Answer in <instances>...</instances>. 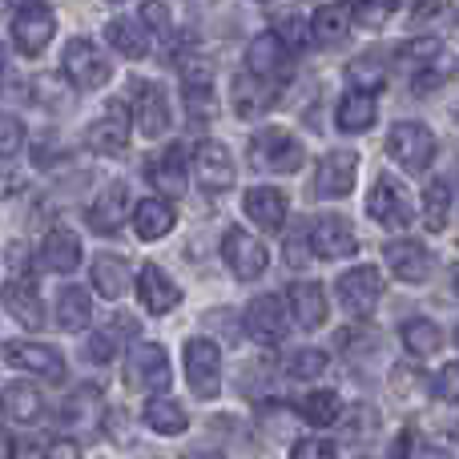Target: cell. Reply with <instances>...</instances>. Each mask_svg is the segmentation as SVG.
I'll return each mask as SVG.
<instances>
[{
    "mask_svg": "<svg viewBox=\"0 0 459 459\" xmlns=\"http://www.w3.org/2000/svg\"><path fill=\"white\" fill-rule=\"evenodd\" d=\"M174 222H178V214L166 198H145L134 206V230H137V238H145V242L166 238L169 230H174Z\"/></svg>",
    "mask_w": 459,
    "mask_h": 459,
    "instance_id": "83f0119b",
    "label": "cell"
},
{
    "mask_svg": "<svg viewBox=\"0 0 459 459\" xmlns=\"http://www.w3.org/2000/svg\"><path fill=\"white\" fill-rule=\"evenodd\" d=\"M351 81H359V85H371V89H379L383 85V65L379 61H355L351 65Z\"/></svg>",
    "mask_w": 459,
    "mask_h": 459,
    "instance_id": "7dc6e473",
    "label": "cell"
},
{
    "mask_svg": "<svg viewBox=\"0 0 459 459\" xmlns=\"http://www.w3.org/2000/svg\"><path fill=\"white\" fill-rule=\"evenodd\" d=\"M190 459H222L218 452H198V455H190Z\"/></svg>",
    "mask_w": 459,
    "mask_h": 459,
    "instance_id": "db71d44e",
    "label": "cell"
},
{
    "mask_svg": "<svg viewBox=\"0 0 459 459\" xmlns=\"http://www.w3.org/2000/svg\"><path fill=\"white\" fill-rule=\"evenodd\" d=\"M326 363H331V355L326 351H299V355H290V363H286V375L290 379H318V375L326 371Z\"/></svg>",
    "mask_w": 459,
    "mask_h": 459,
    "instance_id": "b9f144b4",
    "label": "cell"
},
{
    "mask_svg": "<svg viewBox=\"0 0 459 459\" xmlns=\"http://www.w3.org/2000/svg\"><path fill=\"white\" fill-rule=\"evenodd\" d=\"M355 174H359V153H351V150L326 153L315 169V194L326 202L347 198V194L355 190Z\"/></svg>",
    "mask_w": 459,
    "mask_h": 459,
    "instance_id": "7c38bea8",
    "label": "cell"
},
{
    "mask_svg": "<svg viewBox=\"0 0 459 459\" xmlns=\"http://www.w3.org/2000/svg\"><path fill=\"white\" fill-rule=\"evenodd\" d=\"M431 395L444 399V403H459V363H447L444 371L431 383Z\"/></svg>",
    "mask_w": 459,
    "mask_h": 459,
    "instance_id": "ee69618b",
    "label": "cell"
},
{
    "mask_svg": "<svg viewBox=\"0 0 459 459\" xmlns=\"http://www.w3.org/2000/svg\"><path fill=\"white\" fill-rule=\"evenodd\" d=\"M246 73L266 81V85H274V89L290 81L294 53L282 40V32H258V37L250 40V48H246Z\"/></svg>",
    "mask_w": 459,
    "mask_h": 459,
    "instance_id": "3957f363",
    "label": "cell"
},
{
    "mask_svg": "<svg viewBox=\"0 0 459 459\" xmlns=\"http://www.w3.org/2000/svg\"><path fill=\"white\" fill-rule=\"evenodd\" d=\"M0 355H4V363L21 367V371H29V375H45L48 383L65 379V359L56 355L48 342H4Z\"/></svg>",
    "mask_w": 459,
    "mask_h": 459,
    "instance_id": "2e32d148",
    "label": "cell"
},
{
    "mask_svg": "<svg viewBox=\"0 0 459 459\" xmlns=\"http://www.w3.org/2000/svg\"><path fill=\"white\" fill-rule=\"evenodd\" d=\"M391 459H420V436H415V431H403V436L391 444Z\"/></svg>",
    "mask_w": 459,
    "mask_h": 459,
    "instance_id": "681fc988",
    "label": "cell"
},
{
    "mask_svg": "<svg viewBox=\"0 0 459 459\" xmlns=\"http://www.w3.org/2000/svg\"><path fill=\"white\" fill-rule=\"evenodd\" d=\"M129 134H134V113H129L126 101H109V109L101 113V117L89 126V150L97 153H121L129 145Z\"/></svg>",
    "mask_w": 459,
    "mask_h": 459,
    "instance_id": "8fae6325",
    "label": "cell"
},
{
    "mask_svg": "<svg viewBox=\"0 0 459 459\" xmlns=\"http://www.w3.org/2000/svg\"><path fill=\"white\" fill-rule=\"evenodd\" d=\"M13 190H16V174L4 166V161H0V198H8Z\"/></svg>",
    "mask_w": 459,
    "mask_h": 459,
    "instance_id": "816d5d0a",
    "label": "cell"
},
{
    "mask_svg": "<svg viewBox=\"0 0 459 459\" xmlns=\"http://www.w3.org/2000/svg\"><path fill=\"white\" fill-rule=\"evenodd\" d=\"M142 21H145V29H150V32H166V29H169V13H166V4L150 0V4L142 8Z\"/></svg>",
    "mask_w": 459,
    "mask_h": 459,
    "instance_id": "c3c4849f",
    "label": "cell"
},
{
    "mask_svg": "<svg viewBox=\"0 0 459 459\" xmlns=\"http://www.w3.org/2000/svg\"><path fill=\"white\" fill-rule=\"evenodd\" d=\"M375 117H379V101H375V93H367V89L347 93L339 101V109H334V126H339L342 134H363V129L375 126Z\"/></svg>",
    "mask_w": 459,
    "mask_h": 459,
    "instance_id": "d4e9b609",
    "label": "cell"
},
{
    "mask_svg": "<svg viewBox=\"0 0 459 459\" xmlns=\"http://www.w3.org/2000/svg\"><path fill=\"white\" fill-rule=\"evenodd\" d=\"M455 294H459V274H455Z\"/></svg>",
    "mask_w": 459,
    "mask_h": 459,
    "instance_id": "9f6ffc18",
    "label": "cell"
},
{
    "mask_svg": "<svg viewBox=\"0 0 459 459\" xmlns=\"http://www.w3.org/2000/svg\"><path fill=\"white\" fill-rule=\"evenodd\" d=\"M395 8H399V0H355L351 4V21H359L363 29H383Z\"/></svg>",
    "mask_w": 459,
    "mask_h": 459,
    "instance_id": "ab89813d",
    "label": "cell"
},
{
    "mask_svg": "<svg viewBox=\"0 0 459 459\" xmlns=\"http://www.w3.org/2000/svg\"><path fill=\"white\" fill-rule=\"evenodd\" d=\"M436 150H439L436 134H431L428 126H420V121H399V126H391V134H387L391 161H399L407 174H423V169L436 161Z\"/></svg>",
    "mask_w": 459,
    "mask_h": 459,
    "instance_id": "277c9868",
    "label": "cell"
},
{
    "mask_svg": "<svg viewBox=\"0 0 459 459\" xmlns=\"http://www.w3.org/2000/svg\"><path fill=\"white\" fill-rule=\"evenodd\" d=\"M286 302H290L294 318H299L307 331H318L326 323V299H323V286L318 282H294L286 290Z\"/></svg>",
    "mask_w": 459,
    "mask_h": 459,
    "instance_id": "4dcf8cb0",
    "label": "cell"
},
{
    "mask_svg": "<svg viewBox=\"0 0 459 459\" xmlns=\"http://www.w3.org/2000/svg\"><path fill=\"white\" fill-rule=\"evenodd\" d=\"M182 97H186V109H190L194 121L214 117V85H210V81H186Z\"/></svg>",
    "mask_w": 459,
    "mask_h": 459,
    "instance_id": "f35d334b",
    "label": "cell"
},
{
    "mask_svg": "<svg viewBox=\"0 0 459 459\" xmlns=\"http://www.w3.org/2000/svg\"><path fill=\"white\" fill-rule=\"evenodd\" d=\"M194 174H198V182L206 186L210 194H222L234 186L238 169H234V153L226 150L222 142H198V150H194Z\"/></svg>",
    "mask_w": 459,
    "mask_h": 459,
    "instance_id": "9a60e30c",
    "label": "cell"
},
{
    "mask_svg": "<svg viewBox=\"0 0 459 459\" xmlns=\"http://www.w3.org/2000/svg\"><path fill=\"white\" fill-rule=\"evenodd\" d=\"M145 428L158 431V436H182L186 428H190V415H186V407L178 403V399H150L145 403Z\"/></svg>",
    "mask_w": 459,
    "mask_h": 459,
    "instance_id": "d6a6232c",
    "label": "cell"
},
{
    "mask_svg": "<svg viewBox=\"0 0 459 459\" xmlns=\"http://www.w3.org/2000/svg\"><path fill=\"white\" fill-rule=\"evenodd\" d=\"M387 266L395 270V278L420 286V282L431 278L436 258H431V250L423 242H415V238H399V242H387Z\"/></svg>",
    "mask_w": 459,
    "mask_h": 459,
    "instance_id": "d6986e66",
    "label": "cell"
},
{
    "mask_svg": "<svg viewBox=\"0 0 459 459\" xmlns=\"http://www.w3.org/2000/svg\"><path fill=\"white\" fill-rule=\"evenodd\" d=\"M302 246H307V238H302V234H294L290 242H286V262H290L294 270H302V266H307V258H310V250H302Z\"/></svg>",
    "mask_w": 459,
    "mask_h": 459,
    "instance_id": "f907efd6",
    "label": "cell"
},
{
    "mask_svg": "<svg viewBox=\"0 0 459 459\" xmlns=\"http://www.w3.org/2000/svg\"><path fill=\"white\" fill-rule=\"evenodd\" d=\"M242 206H246V218L258 230H266V234L286 226V194L274 190V186H254V190H246Z\"/></svg>",
    "mask_w": 459,
    "mask_h": 459,
    "instance_id": "7402d4cb",
    "label": "cell"
},
{
    "mask_svg": "<svg viewBox=\"0 0 459 459\" xmlns=\"http://www.w3.org/2000/svg\"><path fill=\"white\" fill-rule=\"evenodd\" d=\"M299 415L310 423V428H331V423L342 420V399L339 391H310L299 403Z\"/></svg>",
    "mask_w": 459,
    "mask_h": 459,
    "instance_id": "d590c367",
    "label": "cell"
},
{
    "mask_svg": "<svg viewBox=\"0 0 459 459\" xmlns=\"http://www.w3.org/2000/svg\"><path fill=\"white\" fill-rule=\"evenodd\" d=\"M89 318H93L89 294L81 290V286H65L61 299H56V323H61L65 331H81V326H89Z\"/></svg>",
    "mask_w": 459,
    "mask_h": 459,
    "instance_id": "8d00e7d4",
    "label": "cell"
},
{
    "mask_svg": "<svg viewBox=\"0 0 459 459\" xmlns=\"http://www.w3.org/2000/svg\"><path fill=\"white\" fill-rule=\"evenodd\" d=\"M447 218H452V186L431 182L428 194H423V222H428L431 234H439L447 226Z\"/></svg>",
    "mask_w": 459,
    "mask_h": 459,
    "instance_id": "74e56055",
    "label": "cell"
},
{
    "mask_svg": "<svg viewBox=\"0 0 459 459\" xmlns=\"http://www.w3.org/2000/svg\"><path fill=\"white\" fill-rule=\"evenodd\" d=\"M126 210H129V190L126 186H105L101 198L89 206V226L97 230V234H117L121 222H126Z\"/></svg>",
    "mask_w": 459,
    "mask_h": 459,
    "instance_id": "cb8c5ba5",
    "label": "cell"
},
{
    "mask_svg": "<svg viewBox=\"0 0 459 459\" xmlns=\"http://www.w3.org/2000/svg\"><path fill=\"white\" fill-rule=\"evenodd\" d=\"M222 258H226L230 274L250 282V278H258L262 270H266L270 250L254 234H246L242 226H234V230H226V238H222Z\"/></svg>",
    "mask_w": 459,
    "mask_h": 459,
    "instance_id": "9c48e42d",
    "label": "cell"
},
{
    "mask_svg": "<svg viewBox=\"0 0 459 459\" xmlns=\"http://www.w3.org/2000/svg\"><path fill=\"white\" fill-rule=\"evenodd\" d=\"M0 411L13 423H37L45 415V399L32 383H13V387L0 391Z\"/></svg>",
    "mask_w": 459,
    "mask_h": 459,
    "instance_id": "f1b7e54d",
    "label": "cell"
},
{
    "mask_svg": "<svg viewBox=\"0 0 459 459\" xmlns=\"http://www.w3.org/2000/svg\"><path fill=\"white\" fill-rule=\"evenodd\" d=\"M351 32V4H339V0H331V4H318L315 16H310V37L318 40V45H342Z\"/></svg>",
    "mask_w": 459,
    "mask_h": 459,
    "instance_id": "4316f807",
    "label": "cell"
},
{
    "mask_svg": "<svg viewBox=\"0 0 459 459\" xmlns=\"http://www.w3.org/2000/svg\"><path fill=\"white\" fill-rule=\"evenodd\" d=\"M455 342H459V326H455Z\"/></svg>",
    "mask_w": 459,
    "mask_h": 459,
    "instance_id": "6f0895ef",
    "label": "cell"
},
{
    "mask_svg": "<svg viewBox=\"0 0 459 459\" xmlns=\"http://www.w3.org/2000/svg\"><path fill=\"white\" fill-rule=\"evenodd\" d=\"M0 459H16V439L0 428Z\"/></svg>",
    "mask_w": 459,
    "mask_h": 459,
    "instance_id": "f5cc1de1",
    "label": "cell"
},
{
    "mask_svg": "<svg viewBox=\"0 0 459 459\" xmlns=\"http://www.w3.org/2000/svg\"><path fill=\"white\" fill-rule=\"evenodd\" d=\"M399 339H403V347L411 351L415 359H428L444 347V334H439V326L431 323V318H407V323L399 326Z\"/></svg>",
    "mask_w": 459,
    "mask_h": 459,
    "instance_id": "836d02e7",
    "label": "cell"
},
{
    "mask_svg": "<svg viewBox=\"0 0 459 459\" xmlns=\"http://www.w3.org/2000/svg\"><path fill=\"white\" fill-rule=\"evenodd\" d=\"M383 299V274L375 266H355L339 278V302L351 315H371L375 302Z\"/></svg>",
    "mask_w": 459,
    "mask_h": 459,
    "instance_id": "5bb4252c",
    "label": "cell"
},
{
    "mask_svg": "<svg viewBox=\"0 0 459 459\" xmlns=\"http://www.w3.org/2000/svg\"><path fill=\"white\" fill-rule=\"evenodd\" d=\"M40 266H48L53 274H73L81 266V238L73 230H48L40 242Z\"/></svg>",
    "mask_w": 459,
    "mask_h": 459,
    "instance_id": "603a6c76",
    "label": "cell"
},
{
    "mask_svg": "<svg viewBox=\"0 0 459 459\" xmlns=\"http://www.w3.org/2000/svg\"><path fill=\"white\" fill-rule=\"evenodd\" d=\"M8 37H13V48L21 56H40L48 48V40L56 37V13L48 4H40V0L21 4L13 24H8Z\"/></svg>",
    "mask_w": 459,
    "mask_h": 459,
    "instance_id": "5b68a950",
    "label": "cell"
},
{
    "mask_svg": "<svg viewBox=\"0 0 459 459\" xmlns=\"http://www.w3.org/2000/svg\"><path fill=\"white\" fill-rule=\"evenodd\" d=\"M0 302H4V310L24 331H40V326H45V302H40V290L29 274L8 278V282L0 286Z\"/></svg>",
    "mask_w": 459,
    "mask_h": 459,
    "instance_id": "4fadbf2b",
    "label": "cell"
},
{
    "mask_svg": "<svg viewBox=\"0 0 459 459\" xmlns=\"http://www.w3.org/2000/svg\"><path fill=\"white\" fill-rule=\"evenodd\" d=\"M137 299L150 315H169V310L182 302V286L158 266V262H145L142 274H137Z\"/></svg>",
    "mask_w": 459,
    "mask_h": 459,
    "instance_id": "ac0fdd59",
    "label": "cell"
},
{
    "mask_svg": "<svg viewBox=\"0 0 459 459\" xmlns=\"http://www.w3.org/2000/svg\"><path fill=\"white\" fill-rule=\"evenodd\" d=\"M250 161L262 174H294L302 166V142L282 126H266L254 134L250 142Z\"/></svg>",
    "mask_w": 459,
    "mask_h": 459,
    "instance_id": "7a4b0ae2",
    "label": "cell"
},
{
    "mask_svg": "<svg viewBox=\"0 0 459 459\" xmlns=\"http://www.w3.org/2000/svg\"><path fill=\"white\" fill-rule=\"evenodd\" d=\"M24 145V121L13 113H0V158H13Z\"/></svg>",
    "mask_w": 459,
    "mask_h": 459,
    "instance_id": "7bdbcfd3",
    "label": "cell"
},
{
    "mask_svg": "<svg viewBox=\"0 0 459 459\" xmlns=\"http://www.w3.org/2000/svg\"><path fill=\"white\" fill-rule=\"evenodd\" d=\"M101 415H105L101 395H97L93 387H85V391H77V395L65 403L61 420H65V428H69L73 436H89V431L101 428Z\"/></svg>",
    "mask_w": 459,
    "mask_h": 459,
    "instance_id": "f546056e",
    "label": "cell"
},
{
    "mask_svg": "<svg viewBox=\"0 0 459 459\" xmlns=\"http://www.w3.org/2000/svg\"><path fill=\"white\" fill-rule=\"evenodd\" d=\"M334 455H339L334 439H299L290 452V459H334Z\"/></svg>",
    "mask_w": 459,
    "mask_h": 459,
    "instance_id": "bcb514c9",
    "label": "cell"
},
{
    "mask_svg": "<svg viewBox=\"0 0 459 459\" xmlns=\"http://www.w3.org/2000/svg\"><path fill=\"white\" fill-rule=\"evenodd\" d=\"M150 182L158 186L166 198H182L186 194V153L182 145H169L150 161Z\"/></svg>",
    "mask_w": 459,
    "mask_h": 459,
    "instance_id": "484cf974",
    "label": "cell"
},
{
    "mask_svg": "<svg viewBox=\"0 0 459 459\" xmlns=\"http://www.w3.org/2000/svg\"><path fill=\"white\" fill-rule=\"evenodd\" d=\"M61 73L73 81V89L89 93V89L109 85L113 65H109V56H105L89 37H73L69 45H65V53H61Z\"/></svg>",
    "mask_w": 459,
    "mask_h": 459,
    "instance_id": "6da1fadb",
    "label": "cell"
},
{
    "mask_svg": "<svg viewBox=\"0 0 459 459\" xmlns=\"http://www.w3.org/2000/svg\"><path fill=\"white\" fill-rule=\"evenodd\" d=\"M182 363L190 391L198 399H214L222 391V351H218L214 339H190L182 351Z\"/></svg>",
    "mask_w": 459,
    "mask_h": 459,
    "instance_id": "8992f818",
    "label": "cell"
},
{
    "mask_svg": "<svg viewBox=\"0 0 459 459\" xmlns=\"http://www.w3.org/2000/svg\"><path fill=\"white\" fill-rule=\"evenodd\" d=\"M310 246H315L318 258H351L359 250V238H355V226L339 214H326L318 218L315 230H310Z\"/></svg>",
    "mask_w": 459,
    "mask_h": 459,
    "instance_id": "ffe728a7",
    "label": "cell"
},
{
    "mask_svg": "<svg viewBox=\"0 0 459 459\" xmlns=\"http://www.w3.org/2000/svg\"><path fill=\"white\" fill-rule=\"evenodd\" d=\"M290 331V315H286V302L278 294H258V299L246 307V334L254 342H278Z\"/></svg>",
    "mask_w": 459,
    "mask_h": 459,
    "instance_id": "30bf717a",
    "label": "cell"
},
{
    "mask_svg": "<svg viewBox=\"0 0 459 459\" xmlns=\"http://www.w3.org/2000/svg\"><path fill=\"white\" fill-rule=\"evenodd\" d=\"M105 40L113 45V53H121L126 61H142V56H150L153 48V32L145 29L142 16H113L109 24H105Z\"/></svg>",
    "mask_w": 459,
    "mask_h": 459,
    "instance_id": "44dd1931",
    "label": "cell"
},
{
    "mask_svg": "<svg viewBox=\"0 0 459 459\" xmlns=\"http://www.w3.org/2000/svg\"><path fill=\"white\" fill-rule=\"evenodd\" d=\"M93 290L109 302L121 299V294L129 290V262L117 258V254H101V258L93 262Z\"/></svg>",
    "mask_w": 459,
    "mask_h": 459,
    "instance_id": "1f68e13d",
    "label": "cell"
},
{
    "mask_svg": "<svg viewBox=\"0 0 459 459\" xmlns=\"http://www.w3.org/2000/svg\"><path fill=\"white\" fill-rule=\"evenodd\" d=\"M439 56H444V45H439L436 37H415V40H407V45H399V61L403 65H436Z\"/></svg>",
    "mask_w": 459,
    "mask_h": 459,
    "instance_id": "60d3db41",
    "label": "cell"
},
{
    "mask_svg": "<svg viewBox=\"0 0 459 459\" xmlns=\"http://www.w3.org/2000/svg\"><path fill=\"white\" fill-rule=\"evenodd\" d=\"M117 334L113 331H97L93 339H89V347H85V355L93 359V363H109V359H117Z\"/></svg>",
    "mask_w": 459,
    "mask_h": 459,
    "instance_id": "f6af8a7d",
    "label": "cell"
},
{
    "mask_svg": "<svg viewBox=\"0 0 459 459\" xmlns=\"http://www.w3.org/2000/svg\"><path fill=\"white\" fill-rule=\"evenodd\" d=\"M126 375H129V387L145 391V395H161V391L174 383L169 355L158 347V342H134V351H129V363H126Z\"/></svg>",
    "mask_w": 459,
    "mask_h": 459,
    "instance_id": "52a82bcc",
    "label": "cell"
},
{
    "mask_svg": "<svg viewBox=\"0 0 459 459\" xmlns=\"http://www.w3.org/2000/svg\"><path fill=\"white\" fill-rule=\"evenodd\" d=\"M169 97L158 81H137V105H134V126L142 137H166L169 134Z\"/></svg>",
    "mask_w": 459,
    "mask_h": 459,
    "instance_id": "e0dca14e",
    "label": "cell"
},
{
    "mask_svg": "<svg viewBox=\"0 0 459 459\" xmlns=\"http://www.w3.org/2000/svg\"><path fill=\"white\" fill-rule=\"evenodd\" d=\"M109 4H126V0H109Z\"/></svg>",
    "mask_w": 459,
    "mask_h": 459,
    "instance_id": "11a10c76",
    "label": "cell"
},
{
    "mask_svg": "<svg viewBox=\"0 0 459 459\" xmlns=\"http://www.w3.org/2000/svg\"><path fill=\"white\" fill-rule=\"evenodd\" d=\"M367 214H371L379 226H387V230H407L411 226V218H415L407 186L395 182V178H387V174L375 178L371 194H367Z\"/></svg>",
    "mask_w": 459,
    "mask_h": 459,
    "instance_id": "ba28073f",
    "label": "cell"
},
{
    "mask_svg": "<svg viewBox=\"0 0 459 459\" xmlns=\"http://www.w3.org/2000/svg\"><path fill=\"white\" fill-rule=\"evenodd\" d=\"M274 93H278L274 85H266V81L250 77V73H246V81L238 77V89H234V109H238V117H258V113H266V105L274 101Z\"/></svg>",
    "mask_w": 459,
    "mask_h": 459,
    "instance_id": "e575fe53",
    "label": "cell"
}]
</instances>
